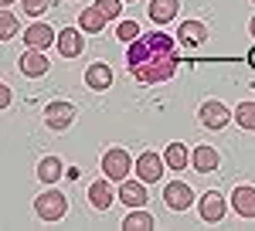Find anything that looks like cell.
Here are the masks:
<instances>
[{"label":"cell","mask_w":255,"mask_h":231,"mask_svg":"<svg viewBox=\"0 0 255 231\" xmlns=\"http://www.w3.org/2000/svg\"><path fill=\"white\" fill-rule=\"evenodd\" d=\"M191 153H194V150H187L184 143H170V146L163 150V160H167L170 170H184V167L191 163Z\"/></svg>","instance_id":"d6986e66"},{"label":"cell","mask_w":255,"mask_h":231,"mask_svg":"<svg viewBox=\"0 0 255 231\" xmlns=\"http://www.w3.org/2000/svg\"><path fill=\"white\" fill-rule=\"evenodd\" d=\"M225 208H228V204H225V197H221L218 191H208L201 201H197V211H201V218H204L208 225H218V221L225 218Z\"/></svg>","instance_id":"9c48e42d"},{"label":"cell","mask_w":255,"mask_h":231,"mask_svg":"<svg viewBox=\"0 0 255 231\" xmlns=\"http://www.w3.org/2000/svg\"><path fill=\"white\" fill-rule=\"evenodd\" d=\"M163 204H167L170 211H187V208L194 204V191H191L184 180H170V184L163 187Z\"/></svg>","instance_id":"8992f818"},{"label":"cell","mask_w":255,"mask_h":231,"mask_svg":"<svg viewBox=\"0 0 255 231\" xmlns=\"http://www.w3.org/2000/svg\"><path fill=\"white\" fill-rule=\"evenodd\" d=\"M201 126H208V129H225L228 122H232V113H228V106H221V102H204L201 106Z\"/></svg>","instance_id":"52a82bcc"},{"label":"cell","mask_w":255,"mask_h":231,"mask_svg":"<svg viewBox=\"0 0 255 231\" xmlns=\"http://www.w3.org/2000/svg\"><path fill=\"white\" fill-rule=\"evenodd\" d=\"M116 38H119V41H126V44H129V41H136V38H139V24H136V20H126V24H119V27H116Z\"/></svg>","instance_id":"484cf974"},{"label":"cell","mask_w":255,"mask_h":231,"mask_svg":"<svg viewBox=\"0 0 255 231\" xmlns=\"http://www.w3.org/2000/svg\"><path fill=\"white\" fill-rule=\"evenodd\" d=\"M249 65H252V68H255V48H252V51H249Z\"/></svg>","instance_id":"f1b7e54d"},{"label":"cell","mask_w":255,"mask_h":231,"mask_svg":"<svg viewBox=\"0 0 255 231\" xmlns=\"http://www.w3.org/2000/svg\"><path fill=\"white\" fill-rule=\"evenodd\" d=\"M24 44H27V48L44 51V48L58 44V34H55V27H51V24H31V27L24 31Z\"/></svg>","instance_id":"ba28073f"},{"label":"cell","mask_w":255,"mask_h":231,"mask_svg":"<svg viewBox=\"0 0 255 231\" xmlns=\"http://www.w3.org/2000/svg\"><path fill=\"white\" fill-rule=\"evenodd\" d=\"M235 122L245 129V133H255V102H238Z\"/></svg>","instance_id":"603a6c76"},{"label":"cell","mask_w":255,"mask_h":231,"mask_svg":"<svg viewBox=\"0 0 255 231\" xmlns=\"http://www.w3.org/2000/svg\"><path fill=\"white\" fill-rule=\"evenodd\" d=\"M48 10V0H24V14L27 17H41Z\"/></svg>","instance_id":"4316f807"},{"label":"cell","mask_w":255,"mask_h":231,"mask_svg":"<svg viewBox=\"0 0 255 231\" xmlns=\"http://www.w3.org/2000/svg\"><path fill=\"white\" fill-rule=\"evenodd\" d=\"M85 85H89L92 92H106V89L113 85V68L102 65V61L89 65V72H85Z\"/></svg>","instance_id":"5bb4252c"},{"label":"cell","mask_w":255,"mask_h":231,"mask_svg":"<svg viewBox=\"0 0 255 231\" xmlns=\"http://www.w3.org/2000/svg\"><path fill=\"white\" fill-rule=\"evenodd\" d=\"M34 214H38L41 221H61L65 214H68V197L61 191H48L44 194H38L34 197Z\"/></svg>","instance_id":"7a4b0ae2"},{"label":"cell","mask_w":255,"mask_h":231,"mask_svg":"<svg viewBox=\"0 0 255 231\" xmlns=\"http://www.w3.org/2000/svg\"><path fill=\"white\" fill-rule=\"evenodd\" d=\"M129 163H133L129 153H126V150H119V146H113V150H106V153H102V173H106L109 180H119V184H123V180L129 177Z\"/></svg>","instance_id":"5b68a950"},{"label":"cell","mask_w":255,"mask_h":231,"mask_svg":"<svg viewBox=\"0 0 255 231\" xmlns=\"http://www.w3.org/2000/svg\"><path fill=\"white\" fill-rule=\"evenodd\" d=\"M191 163H194V170H201V173L218 170V150H211V146H197L194 153H191Z\"/></svg>","instance_id":"44dd1931"},{"label":"cell","mask_w":255,"mask_h":231,"mask_svg":"<svg viewBox=\"0 0 255 231\" xmlns=\"http://www.w3.org/2000/svg\"><path fill=\"white\" fill-rule=\"evenodd\" d=\"M177 0H150V7H146V14H150V20L153 24H167V20L177 17Z\"/></svg>","instance_id":"e0dca14e"},{"label":"cell","mask_w":255,"mask_h":231,"mask_svg":"<svg viewBox=\"0 0 255 231\" xmlns=\"http://www.w3.org/2000/svg\"><path fill=\"white\" fill-rule=\"evenodd\" d=\"M133 167H136V177L143 184H157L160 177H163V167H167V160L163 153H153V150H146V153H139L133 160Z\"/></svg>","instance_id":"277c9868"},{"label":"cell","mask_w":255,"mask_h":231,"mask_svg":"<svg viewBox=\"0 0 255 231\" xmlns=\"http://www.w3.org/2000/svg\"><path fill=\"white\" fill-rule=\"evenodd\" d=\"M7 106H10V89L0 85V109H7Z\"/></svg>","instance_id":"83f0119b"},{"label":"cell","mask_w":255,"mask_h":231,"mask_svg":"<svg viewBox=\"0 0 255 231\" xmlns=\"http://www.w3.org/2000/svg\"><path fill=\"white\" fill-rule=\"evenodd\" d=\"M89 204H92L96 211H109V204H113V184H109L106 173L89 184Z\"/></svg>","instance_id":"8fae6325"},{"label":"cell","mask_w":255,"mask_h":231,"mask_svg":"<svg viewBox=\"0 0 255 231\" xmlns=\"http://www.w3.org/2000/svg\"><path fill=\"white\" fill-rule=\"evenodd\" d=\"M0 3H3V7H10V3H14V0H0Z\"/></svg>","instance_id":"4dcf8cb0"},{"label":"cell","mask_w":255,"mask_h":231,"mask_svg":"<svg viewBox=\"0 0 255 231\" xmlns=\"http://www.w3.org/2000/svg\"><path fill=\"white\" fill-rule=\"evenodd\" d=\"M44 122H48V129L65 133V129L75 122V106H72V102H65V99L48 102V106H44Z\"/></svg>","instance_id":"3957f363"},{"label":"cell","mask_w":255,"mask_h":231,"mask_svg":"<svg viewBox=\"0 0 255 231\" xmlns=\"http://www.w3.org/2000/svg\"><path fill=\"white\" fill-rule=\"evenodd\" d=\"M102 24H106V14L99 10L96 3H92V7H85V10L79 14V27L85 31V34H99V31H102Z\"/></svg>","instance_id":"ffe728a7"},{"label":"cell","mask_w":255,"mask_h":231,"mask_svg":"<svg viewBox=\"0 0 255 231\" xmlns=\"http://www.w3.org/2000/svg\"><path fill=\"white\" fill-rule=\"evenodd\" d=\"M146 197H150V194H146V187H143V180H129V177L123 180V187H119V201H123L126 208H143Z\"/></svg>","instance_id":"4fadbf2b"},{"label":"cell","mask_w":255,"mask_h":231,"mask_svg":"<svg viewBox=\"0 0 255 231\" xmlns=\"http://www.w3.org/2000/svg\"><path fill=\"white\" fill-rule=\"evenodd\" d=\"M48 55L44 51H38V48H31V51H24L20 55V75H27V78H41V75H48Z\"/></svg>","instance_id":"30bf717a"},{"label":"cell","mask_w":255,"mask_h":231,"mask_svg":"<svg viewBox=\"0 0 255 231\" xmlns=\"http://www.w3.org/2000/svg\"><path fill=\"white\" fill-rule=\"evenodd\" d=\"M180 65L177 55V44L170 34L163 31H150V34H139L136 41H129V51H126V68L129 75L143 82V85H157V82H170Z\"/></svg>","instance_id":"6da1fadb"},{"label":"cell","mask_w":255,"mask_h":231,"mask_svg":"<svg viewBox=\"0 0 255 231\" xmlns=\"http://www.w3.org/2000/svg\"><path fill=\"white\" fill-rule=\"evenodd\" d=\"M61 173H65V167H61L58 156H44V160L38 163V180H41V184H48V187H55V184H58Z\"/></svg>","instance_id":"ac0fdd59"},{"label":"cell","mask_w":255,"mask_h":231,"mask_svg":"<svg viewBox=\"0 0 255 231\" xmlns=\"http://www.w3.org/2000/svg\"><path fill=\"white\" fill-rule=\"evenodd\" d=\"M14 34H17V17H14L10 10H3V14H0V38L10 41Z\"/></svg>","instance_id":"cb8c5ba5"},{"label":"cell","mask_w":255,"mask_h":231,"mask_svg":"<svg viewBox=\"0 0 255 231\" xmlns=\"http://www.w3.org/2000/svg\"><path fill=\"white\" fill-rule=\"evenodd\" d=\"M177 38L184 41V44H204L208 41V24H201V20H184L180 27H177Z\"/></svg>","instance_id":"2e32d148"},{"label":"cell","mask_w":255,"mask_h":231,"mask_svg":"<svg viewBox=\"0 0 255 231\" xmlns=\"http://www.w3.org/2000/svg\"><path fill=\"white\" fill-rule=\"evenodd\" d=\"M249 27H252V38H255V17H252V24H249Z\"/></svg>","instance_id":"f546056e"},{"label":"cell","mask_w":255,"mask_h":231,"mask_svg":"<svg viewBox=\"0 0 255 231\" xmlns=\"http://www.w3.org/2000/svg\"><path fill=\"white\" fill-rule=\"evenodd\" d=\"M58 51H61L65 58H79L82 51H85L82 34L75 31V27H65V31H58Z\"/></svg>","instance_id":"9a60e30c"},{"label":"cell","mask_w":255,"mask_h":231,"mask_svg":"<svg viewBox=\"0 0 255 231\" xmlns=\"http://www.w3.org/2000/svg\"><path fill=\"white\" fill-rule=\"evenodd\" d=\"M96 7L106 14V20H116L123 14V0H96Z\"/></svg>","instance_id":"d4e9b609"},{"label":"cell","mask_w":255,"mask_h":231,"mask_svg":"<svg viewBox=\"0 0 255 231\" xmlns=\"http://www.w3.org/2000/svg\"><path fill=\"white\" fill-rule=\"evenodd\" d=\"M153 214H146V211H136V214H126L123 218V228L126 231H153Z\"/></svg>","instance_id":"7402d4cb"},{"label":"cell","mask_w":255,"mask_h":231,"mask_svg":"<svg viewBox=\"0 0 255 231\" xmlns=\"http://www.w3.org/2000/svg\"><path fill=\"white\" fill-rule=\"evenodd\" d=\"M232 208L242 218H255V187L252 184H242V187L232 191Z\"/></svg>","instance_id":"7c38bea8"}]
</instances>
